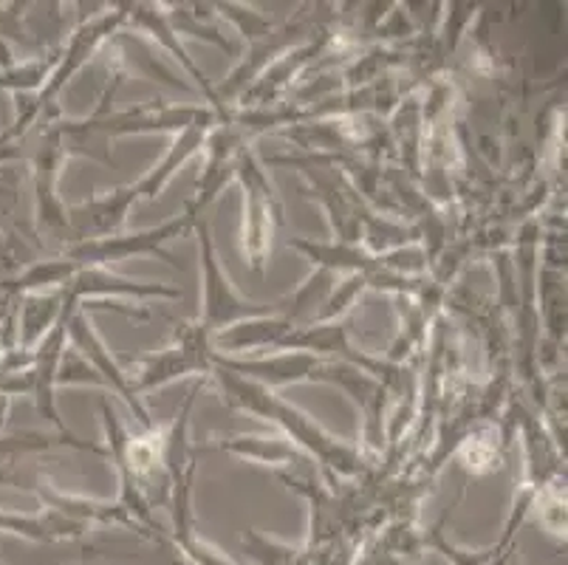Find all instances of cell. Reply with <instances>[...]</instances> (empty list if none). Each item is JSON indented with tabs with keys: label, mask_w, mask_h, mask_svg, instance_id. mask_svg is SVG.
<instances>
[{
	"label": "cell",
	"mask_w": 568,
	"mask_h": 565,
	"mask_svg": "<svg viewBox=\"0 0 568 565\" xmlns=\"http://www.w3.org/2000/svg\"><path fill=\"white\" fill-rule=\"evenodd\" d=\"M213 376L219 382L221 393H224V402L237 407V411L255 413V416L266 418V422L277 424L281 430H286L294 438V444L303 450V453L314 455L317 464L323 466L325 481L328 486H337V475L345 478H359L371 470V464L365 461V455L359 450H354L351 444L339 442L332 433H325L312 416H306L303 411H297L294 404H288L286 398L275 396L261 382L244 380L237 373L226 371V367L215 365Z\"/></svg>",
	"instance_id": "obj_1"
},
{
	"label": "cell",
	"mask_w": 568,
	"mask_h": 565,
	"mask_svg": "<svg viewBox=\"0 0 568 565\" xmlns=\"http://www.w3.org/2000/svg\"><path fill=\"white\" fill-rule=\"evenodd\" d=\"M288 246L303 252L314 266L325 269V272H351L363 278L365 286L385 289V292L402 294V297L425 292L422 280L405 274L427 266V255H422L418 249H399L390 255H374L356 243H317L306 241V238H292Z\"/></svg>",
	"instance_id": "obj_2"
},
{
	"label": "cell",
	"mask_w": 568,
	"mask_h": 565,
	"mask_svg": "<svg viewBox=\"0 0 568 565\" xmlns=\"http://www.w3.org/2000/svg\"><path fill=\"white\" fill-rule=\"evenodd\" d=\"M195 232H199L201 243V280H204V303H201L199 323L215 336L232 325L246 323V320L277 314L281 303H250L230 286V278L221 269L219 252H215L213 235H210L204 218L195 221Z\"/></svg>",
	"instance_id": "obj_3"
},
{
	"label": "cell",
	"mask_w": 568,
	"mask_h": 565,
	"mask_svg": "<svg viewBox=\"0 0 568 565\" xmlns=\"http://www.w3.org/2000/svg\"><path fill=\"white\" fill-rule=\"evenodd\" d=\"M235 179L244 184V255L252 272L263 274L268 263L272 235L283 224V204L250 148L237 159Z\"/></svg>",
	"instance_id": "obj_4"
},
{
	"label": "cell",
	"mask_w": 568,
	"mask_h": 565,
	"mask_svg": "<svg viewBox=\"0 0 568 565\" xmlns=\"http://www.w3.org/2000/svg\"><path fill=\"white\" fill-rule=\"evenodd\" d=\"M213 334L199 320H193V323H175L173 345L159 351V354L139 356V373L136 380H131V385L136 396H142V393L168 385V382L187 376V373L213 376Z\"/></svg>",
	"instance_id": "obj_5"
},
{
	"label": "cell",
	"mask_w": 568,
	"mask_h": 565,
	"mask_svg": "<svg viewBox=\"0 0 568 565\" xmlns=\"http://www.w3.org/2000/svg\"><path fill=\"white\" fill-rule=\"evenodd\" d=\"M195 221H199V218L190 215V212H182L179 218H173V221H168V224L162 226H153V230L133 232V235L100 238V241L71 243L60 258L71 261L74 266H108V263L125 261V258L156 255L162 258V261H168L170 266H179V261L164 249V243L184 235L190 226H195Z\"/></svg>",
	"instance_id": "obj_6"
},
{
	"label": "cell",
	"mask_w": 568,
	"mask_h": 565,
	"mask_svg": "<svg viewBox=\"0 0 568 565\" xmlns=\"http://www.w3.org/2000/svg\"><path fill=\"white\" fill-rule=\"evenodd\" d=\"M69 336H71V342H74V349L80 351L82 360L94 367L97 376L102 380V385L111 387L113 393H119V396L125 398L128 407H131L133 416L139 418V424H142L144 430H153L151 413L144 411L142 402H139L136 391H133V385H131V376H128V373L116 365V360L111 356V351L105 349V342L97 336L94 325H91V317H88L85 309H80V305H77L74 314L69 317Z\"/></svg>",
	"instance_id": "obj_7"
},
{
	"label": "cell",
	"mask_w": 568,
	"mask_h": 565,
	"mask_svg": "<svg viewBox=\"0 0 568 565\" xmlns=\"http://www.w3.org/2000/svg\"><path fill=\"white\" fill-rule=\"evenodd\" d=\"M139 201L136 186H119L105 195H94V199L82 201V204L65 210V224H69L71 243L82 241H100V238H111L122 230L125 224V212Z\"/></svg>",
	"instance_id": "obj_8"
},
{
	"label": "cell",
	"mask_w": 568,
	"mask_h": 565,
	"mask_svg": "<svg viewBox=\"0 0 568 565\" xmlns=\"http://www.w3.org/2000/svg\"><path fill=\"white\" fill-rule=\"evenodd\" d=\"M221 450L246 455V458H257L263 464L283 466V470H277V475H286V478L320 481L312 455L292 447L286 438H232V442L221 444Z\"/></svg>",
	"instance_id": "obj_9"
},
{
	"label": "cell",
	"mask_w": 568,
	"mask_h": 565,
	"mask_svg": "<svg viewBox=\"0 0 568 565\" xmlns=\"http://www.w3.org/2000/svg\"><path fill=\"white\" fill-rule=\"evenodd\" d=\"M215 124L221 122H204V124H190V128H184V131L175 133V142L170 144V150L164 153L162 162L156 164V168L151 170L148 175H142V179L136 181V195L139 199H159V193L164 190V184H168L170 179H173V173L179 168H182L187 159H193L195 153H199L201 148H204L206 137H210V131H213Z\"/></svg>",
	"instance_id": "obj_10"
},
{
	"label": "cell",
	"mask_w": 568,
	"mask_h": 565,
	"mask_svg": "<svg viewBox=\"0 0 568 565\" xmlns=\"http://www.w3.org/2000/svg\"><path fill=\"white\" fill-rule=\"evenodd\" d=\"M0 532L9 535L29 537V541L40 543H57V541H77L88 532L85 523H77L71 517L60 515L54 509H45V515H14V512L0 509Z\"/></svg>",
	"instance_id": "obj_11"
},
{
	"label": "cell",
	"mask_w": 568,
	"mask_h": 565,
	"mask_svg": "<svg viewBox=\"0 0 568 565\" xmlns=\"http://www.w3.org/2000/svg\"><path fill=\"white\" fill-rule=\"evenodd\" d=\"M244 552L255 559L257 565H294L301 559L303 548H288L283 543L268 541V537L257 535L255 528H250L244 537Z\"/></svg>",
	"instance_id": "obj_12"
},
{
	"label": "cell",
	"mask_w": 568,
	"mask_h": 565,
	"mask_svg": "<svg viewBox=\"0 0 568 565\" xmlns=\"http://www.w3.org/2000/svg\"><path fill=\"white\" fill-rule=\"evenodd\" d=\"M0 565H3V563H0Z\"/></svg>",
	"instance_id": "obj_13"
}]
</instances>
